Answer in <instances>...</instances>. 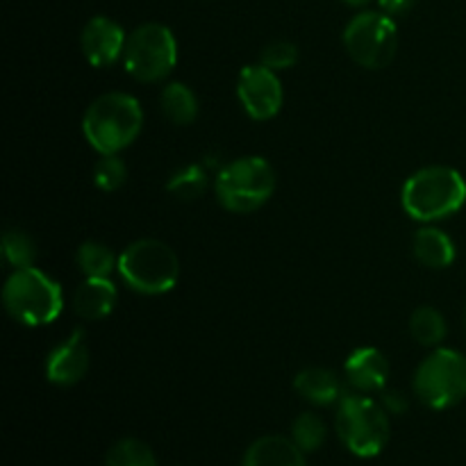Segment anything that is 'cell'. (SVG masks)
Masks as SVG:
<instances>
[{
  "instance_id": "obj_1",
  "label": "cell",
  "mask_w": 466,
  "mask_h": 466,
  "mask_svg": "<svg viewBox=\"0 0 466 466\" xmlns=\"http://www.w3.org/2000/svg\"><path fill=\"white\" fill-rule=\"evenodd\" d=\"M144 112L135 96L109 91L89 105L82 118V132L100 155H118L139 137Z\"/></svg>"
},
{
  "instance_id": "obj_2",
  "label": "cell",
  "mask_w": 466,
  "mask_h": 466,
  "mask_svg": "<svg viewBox=\"0 0 466 466\" xmlns=\"http://www.w3.org/2000/svg\"><path fill=\"white\" fill-rule=\"evenodd\" d=\"M403 209L417 221H441L460 212L466 203L462 173L451 167H426L408 177L403 185Z\"/></svg>"
},
{
  "instance_id": "obj_3",
  "label": "cell",
  "mask_w": 466,
  "mask_h": 466,
  "mask_svg": "<svg viewBox=\"0 0 466 466\" xmlns=\"http://www.w3.org/2000/svg\"><path fill=\"white\" fill-rule=\"evenodd\" d=\"M3 305L14 321L27 328L53 323L62 314L64 294L59 282L41 268H16L3 287Z\"/></svg>"
},
{
  "instance_id": "obj_4",
  "label": "cell",
  "mask_w": 466,
  "mask_h": 466,
  "mask_svg": "<svg viewBox=\"0 0 466 466\" xmlns=\"http://www.w3.org/2000/svg\"><path fill=\"white\" fill-rule=\"evenodd\" d=\"M116 271L130 289L146 296H159L177 285L180 259L164 241L139 239L123 250Z\"/></svg>"
},
{
  "instance_id": "obj_5",
  "label": "cell",
  "mask_w": 466,
  "mask_h": 466,
  "mask_svg": "<svg viewBox=\"0 0 466 466\" xmlns=\"http://www.w3.org/2000/svg\"><path fill=\"white\" fill-rule=\"evenodd\" d=\"M335 431L346 449L358 458H376L390 441V417L380 403L369 396L349 394L339 400Z\"/></svg>"
},
{
  "instance_id": "obj_6",
  "label": "cell",
  "mask_w": 466,
  "mask_h": 466,
  "mask_svg": "<svg viewBox=\"0 0 466 466\" xmlns=\"http://www.w3.org/2000/svg\"><path fill=\"white\" fill-rule=\"evenodd\" d=\"M276 191V171L264 157H239L217 176V198L228 212L250 214Z\"/></svg>"
},
{
  "instance_id": "obj_7",
  "label": "cell",
  "mask_w": 466,
  "mask_h": 466,
  "mask_svg": "<svg viewBox=\"0 0 466 466\" xmlns=\"http://www.w3.org/2000/svg\"><path fill=\"white\" fill-rule=\"evenodd\" d=\"M414 394L426 408L449 410L466 399V358L460 350L437 349L414 373Z\"/></svg>"
},
{
  "instance_id": "obj_8",
  "label": "cell",
  "mask_w": 466,
  "mask_h": 466,
  "mask_svg": "<svg viewBox=\"0 0 466 466\" xmlns=\"http://www.w3.org/2000/svg\"><path fill=\"white\" fill-rule=\"evenodd\" d=\"M177 62V41L162 23H144L130 32L123 66L139 82H162Z\"/></svg>"
},
{
  "instance_id": "obj_9",
  "label": "cell",
  "mask_w": 466,
  "mask_h": 466,
  "mask_svg": "<svg viewBox=\"0 0 466 466\" xmlns=\"http://www.w3.org/2000/svg\"><path fill=\"white\" fill-rule=\"evenodd\" d=\"M344 46L350 59L362 68L390 66L399 50V30L385 12H360L344 30Z\"/></svg>"
},
{
  "instance_id": "obj_10",
  "label": "cell",
  "mask_w": 466,
  "mask_h": 466,
  "mask_svg": "<svg viewBox=\"0 0 466 466\" xmlns=\"http://www.w3.org/2000/svg\"><path fill=\"white\" fill-rule=\"evenodd\" d=\"M237 96L246 114L255 121H268L276 116L285 98L278 73L264 64H250L241 68L239 80H237Z\"/></svg>"
},
{
  "instance_id": "obj_11",
  "label": "cell",
  "mask_w": 466,
  "mask_h": 466,
  "mask_svg": "<svg viewBox=\"0 0 466 466\" xmlns=\"http://www.w3.org/2000/svg\"><path fill=\"white\" fill-rule=\"evenodd\" d=\"M91 364L89 346L82 330H73L64 341H59L46 360V378L53 385L71 387L86 376Z\"/></svg>"
},
{
  "instance_id": "obj_12",
  "label": "cell",
  "mask_w": 466,
  "mask_h": 466,
  "mask_svg": "<svg viewBox=\"0 0 466 466\" xmlns=\"http://www.w3.org/2000/svg\"><path fill=\"white\" fill-rule=\"evenodd\" d=\"M126 44L127 36L123 27L107 16H94L91 21H86L80 36L82 55L91 66L98 68L112 66L114 62H118L126 53Z\"/></svg>"
},
{
  "instance_id": "obj_13",
  "label": "cell",
  "mask_w": 466,
  "mask_h": 466,
  "mask_svg": "<svg viewBox=\"0 0 466 466\" xmlns=\"http://www.w3.org/2000/svg\"><path fill=\"white\" fill-rule=\"evenodd\" d=\"M390 378V362L378 349H358L346 360V380L358 391H382Z\"/></svg>"
},
{
  "instance_id": "obj_14",
  "label": "cell",
  "mask_w": 466,
  "mask_h": 466,
  "mask_svg": "<svg viewBox=\"0 0 466 466\" xmlns=\"http://www.w3.org/2000/svg\"><path fill=\"white\" fill-rule=\"evenodd\" d=\"M116 300V287L109 278H85L73 294V309L85 321H100L112 314Z\"/></svg>"
},
{
  "instance_id": "obj_15",
  "label": "cell",
  "mask_w": 466,
  "mask_h": 466,
  "mask_svg": "<svg viewBox=\"0 0 466 466\" xmlns=\"http://www.w3.org/2000/svg\"><path fill=\"white\" fill-rule=\"evenodd\" d=\"M303 453L289 437L267 435L248 446L241 466H305Z\"/></svg>"
},
{
  "instance_id": "obj_16",
  "label": "cell",
  "mask_w": 466,
  "mask_h": 466,
  "mask_svg": "<svg viewBox=\"0 0 466 466\" xmlns=\"http://www.w3.org/2000/svg\"><path fill=\"white\" fill-rule=\"evenodd\" d=\"M294 390L299 391V396H303L305 400H309L314 405H332L344 399L339 378L321 367L303 369L296 376Z\"/></svg>"
},
{
  "instance_id": "obj_17",
  "label": "cell",
  "mask_w": 466,
  "mask_h": 466,
  "mask_svg": "<svg viewBox=\"0 0 466 466\" xmlns=\"http://www.w3.org/2000/svg\"><path fill=\"white\" fill-rule=\"evenodd\" d=\"M414 255L428 268H446L455 259V244L440 228H423L414 237Z\"/></svg>"
},
{
  "instance_id": "obj_18",
  "label": "cell",
  "mask_w": 466,
  "mask_h": 466,
  "mask_svg": "<svg viewBox=\"0 0 466 466\" xmlns=\"http://www.w3.org/2000/svg\"><path fill=\"white\" fill-rule=\"evenodd\" d=\"M162 112L176 126H189L198 116V98L182 82H171L162 91Z\"/></svg>"
},
{
  "instance_id": "obj_19",
  "label": "cell",
  "mask_w": 466,
  "mask_h": 466,
  "mask_svg": "<svg viewBox=\"0 0 466 466\" xmlns=\"http://www.w3.org/2000/svg\"><path fill=\"white\" fill-rule=\"evenodd\" d=\"M76 262L85 278H109L114 268H118V259L100 241H85L77 248Z\"/></svg>"
},
{
  "instance_id": "obj_20",
  "label": "cell",
  "mask_w": 466,
  "mask_h": 466,
  "mask_svg": "<svg viewBox=\"0 0 466 466\" xmlns=\"http://www.w3.org/2000/svg\"><path fill=\"white\" fill-rule=\"evenodd\" d=\"M410 332L421 346H440L446 337V319L440 309L423 305L410 319Z\"/></svg>"
},
{
  "instance_id": "obj_21",
  "label": "cell",
  "mask_w": 466,
  "mask_h": 466,
  "mask_svg": "<svg viewBox=\"0 0 466 466\" xmlns=\"http://www.w3.org/2000/svg\"><path fill=\"white\" fill-rule=\"evenodd\" d=\"M105 466H157V460L144 441L121 440L109 449Z\"/></svg>"
},
{
  "instance_id": "obj_22",
  "label": "cell",
  "mask_w": 466,
  "mask_h": 466,
  "mask_svg": "<svg viewBox=\"0 0 466 466\" xmlns=\"http://www.w3.org/2000/svg\"><path fill=\"white\" fill-rule=\"evenodd\" d=\"M167 189L182 200L198 198V196L208 189V171H205L200 164H189V167L173 173Z\"/></svg>"
},
{
  "instance_id": "obj_23",
  "label": "cell",
  "mask_w": 466,
  "mask_h": 466,
  "mask_svg": "<svg viewBox=\"0 0 466 466\" xmlns=\"http://www.w3.org/2000/svg\"><path fill=\"white\" fill-rule=\"evenodd\" d=\"M3 255L7 264L16 268L35 267L36 259V244L27 232L23 230H7L3 235Z\"/></svg>"
},
{
  "instance_id": "obj_24",
  "label": "cell",
  "mask_w": 466,
  "mask_h": 466,
  "mask_svg": "<svg viewBox=\"0 0 466 466\" xmlns=\"http://www.w3.org/2000/svg\"><path fill=\"white\" fill-rule=\"evenodd\" d=\"M291 440L305 451V453H314L326 441V423L321 417L312 412H303L291 426Z\"/></svg>"
},
{
  "instance_id": "obj_25",
  "label": "cell",
  "mask_w": 466,
  "mask_h": 466,
  "mask_svg": "<svg viewBox=\"0 0 466 466\" xmlns=\"http://www.w3.org/2000/svg\"><path fill=\"white\" fill-rule=\"evenodd\" d=\"M127 180V167L118 155H103L94 167V182L103 191H116Z\"/></svg>"
},
{
  "instance_id": "obj_26",
  "label": "cell",
  "mask_w": 466,
  "mask_h": 466,
  "mask_svg": "<svg viewBox=\"0 0 466 466\" xmlns=\"http://www.w3.org/2000/svg\"><path fill=\"white\" fill-rule=\"evenodd\" d=\"M299 62V48L289 41H273L262 50V64L273 71H285Z\"/></svg>"
},
{
  "instance_id": "obj_27",
  "label": "cell",
  "mask_w": 466,
  "mask_h": 466,
  "mask_svg": "<svg viewBox=\"0 0 466 466\" xmlns=\"http://www.w3.org/2000/svg\"><path fill=\"white\" fill-rule=\"evenodd\" d=\"M414 3L417 0H378V5H380L387 16H403L414 7Z\"/></svg>"
},
{
  "instance_id": "obj_28",
  "label": "cell",
  "mask_w": 466,
  "mask_h": 466,
  "mask_svg": "<svg viewBox=\"0 0 466 466\" xmlns=\"http://www.w3.org/2000/svg\"><path fill=\"white\" fill-rule=\"evenodd\" d=\"M382 408L391 414H403L408 410V400L403 399V394H396V391H385L382 396Z\"/></svg>"
},
{
  "instance_id": "obj_29",
  "label": "cell",
  "mask_w": 466,
  "mask_h": 466,
  "mask_svg": "<svg viewBox=\"0 0 466 466\" xmlns=\"http://www.w3.org/2000/svg\"><path fill=\"white\" fill-rule=\"evenodd\" d=\"M341 3H346L349 7H364V5H369L371 0H341Z\"/></svg>"
}]
</instances>
